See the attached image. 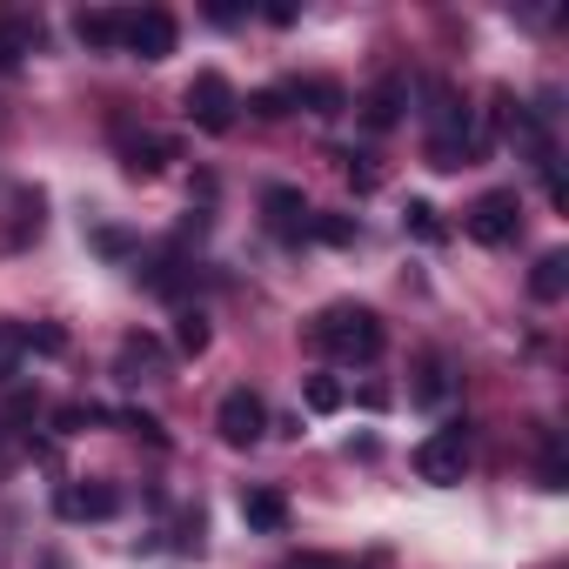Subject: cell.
I'll return each instance as SVG.
<instances>
[{"mask_svg": "<svg viewBox=\"0 0 569 569\" xmlns=\"http://www.w3.org/2000/svg\"><path fill=\"white\" fill-rule=\"evenodd\" d=\"M402 228H409L416 241H442V221H436L429 201H409V208H402Z\"/></svg>", "mask_w": 569, "mask_h": 569, "instance_id": "cell-21", "label": "cell"}, {"mask_svg": "<svg viewBox=\"0 0 569 569\" xmlns=\"http://www.w3.org/2000/svg\"><path fill=\"white\" fill-rule=\"evenodd\" d=\"M402 108H409V81H402V74H382V81L362 94V121H369L376 134H389V128L402 121Z\"/></svg>", "mask_w": 569, "mask_h": 569, "instance_id": "cell-9", "label": "cell"}, {"mask_svg": "<svg viewBox=\"0 0 569 569\" xmlns=\"http://www.w3.org/2000/svg\"><path fill=\"white\" fill-rule=\"evenodd\" d=\"M174 41H181V28H174L168 8H141V14H128V28H121V48H128L134 61H168Z\"/></svg>", "mask_w": 569, "mask_h": 569, "instance_id": "cell-5", "label": "cell"}, {"mask_svg": "<svg viewBox=\"0 0 569 569\" xmlns=\"http://www.w3.org/2000/svg\"><path fill=\"white\" fill-rule=\"evenodd\" d=\"M21 369V329H0V382H14Z\"/></svg>", "mask_w": 569, "mask_h": 569, "instance_id": "cell-28", "label": "cell"}, {"mask_svg": "<svg viewBox=\"0 0 569 569\" xmlns=\"http://www.w3.org/2000/svg\"><path fill=\"white\" fill-rule=\"evenodd\" d=\"M562 289H569V254L549 248V254L536 261V274H529V296H536V302H562Z\"/></svg>", "mask_w": 569, "mask_h": 569, "instance_id": "cell-15", "label": "cell"}, {"mask_svg": "<svg viewBox=\"0 0 569 569\" xmlns=\"http://www.w3.org/2000/svg\"><path fill=\"white\" fill-rule=\"evenodd\" d=\"M409 396H416L422 409L449 402V362H442V356H422V362H416V382H409Z\"/></svg>", "mask_w": 569, "mask_h": 569, "instance_id": "cell-16", "label": "cell"}, {"mask_svg": "<svg viewBox=\"0 0 569 569\" xmlns=\"http://www.w3.org/2000/svg\"><path fill=\"white\" fill-rule=\"evenodd\" d=\"M174 349H181V356H201V349H208V316H201V309H181V316H174Z\"/></svg>", "mask_w": 569, "mask_h": 569, "instance_id": "cell-19", "label": "cell"}, {"mask_svg": "<svg viewBox=\"0 0 569 569\" xmlns=\"http://www.w3.org/2000/svg\"><path fill=\"white\" fill-rule=\"evenodd\" d=\"M94 248H101V254H128V248H134V241H128V234H121V228H94Z\"/></svg>", "mask_w": 569, "mask_h": 569, "instance_id": "cell-30", "label": "cell"}, {"mask_svg": "<svg viewBox=\"0 0 569 569\" xmlns=\"http://www.w3.org/2000/svg\"><path fill=\"white\" fill-rule=\"evenodd\" d=\"M309 234H322V241L349 248V241H356V214H309Z\"/></svg>", "mask_w": 569, "mask_h": 569, "instance_id": "cell-22", "label": "cell"}, {"mask_svg": "<svg viewBox=\"0 0 569 569\" xmlns=\"http://www.w3.org/2000/svg\"><path fill=\"white\" fill-rule=\"evenodd\" d=\"M141 369H161V342L154 336H128L121 342V382H141Z\"/></svg>", "mask_w": 569, "mask_h": 569, "instance_id": "cell-17", "label": "cell"}, {"mask_svg": "<svg viewBox=\"0 0 569 569\" xmlns=\"http://www.w3.org/2000/svg\"><path fill=\"white\" fill-rule=\"evenodd\" d=\"M21 349H41V356H61V349H68V336L41 322V329H21Z\"/></svg>", "mask_w": 569, "mask_h": 569, "instance_id": "cell-27", "label": "cell"}, {"mask_svg": "<svg viewBox=\"0 0 569 569\" xmlns=\"http://www.w3.org/2000/svg\"><path fill=\"white\" fill-rule=\"evenodd\" d=\"M342 174L356 181V194H369V188H382V168H376L369 154H342Z\"/></svg>", "mask_w": 569, "mask_h": 569, "instance_id": "cell-23", "label": "cell"}, {"mask_svg": "<svg viewBox=\"0 0 569 569\" xmlns=\"http://www.w3.org/2000/svg\"><path fill=\"white\" fill-rule=\"evenodd\" d=\"M121 422H128V429H134V436H148V442H168V429H161V422H154V416H141V409H128V416H121Z\"/></svg>", "mask_w": 569, "mask_h": 569, "instance_id": "cell-29", "label": "cell"}, {"mask_svg": "<svg viewBox=\"0 0 569 569\" xmlns=\"http://www.w3.org/2000/svg\"><path fill=\"white\" fill-rule=\"evenodd\" d=\"M234 88H228V74H214V68H201L194 81H188V114H194V128H208V134H228L234 128Z\"/></svg>", "mask_w": 569, "mask_h": 569, "instance_id": "cell-3", "label": "cell"}, {"mask_svg": "<svg viewBox=\"0 0 569 569\" xmlns=\"http://www.w3.org/2000/svg\"><path fill=\"white\" fill-rule=\"evenodd\" d=\"M416 476L422 482H436V489H449V482H462V469H469V436H462V422H449V429H436L429 442H416Z\"/></svg>", "mask_w": 569, "mask_h": 569, "instance_id": "cell-2", "label": "cell"}, {"mask_svg": "<svg viewBox=\"0 0 569 569\" xmlns=\"http://www.w3.org/2000/svg\"><path fill=\"white\" fill-rule=\"evenodd\" d=\"M322 349H336V356H349V362H376L382 356V322H376V309H356V302H336V309H322L316 316V329H309Z\"/></svg>", "mask_w": 569, "mask_h": 569, "instance_id": "cell-1", "label": "cell"}, {"mask_svg": "<svg viewBox=\"0 0 569 569\" xmlns=\"http://www.w3.org/2000/svg\"><path fill=\"white\" fill-rule=\"evenodd\" d=\"M121 28H128V14H114V8H81V14H74V41H81L88 54L121 48Z\"/></svg>", "mask_w": 569, "mask_h": 569, "instance_id": "cell-11", "label": "cell"}, {"mask_svg": "<svg viewBox=\"0 0 569 569\" xmlns=\"http://www.w3.org/2000/svg\"><path fill=\"white\" fill-rule=\"evenodd\" d=\"M121 509V496L108 489V482H74V489H61V516L68 522H108Z\"/></svg>", "mask_w": 569, "mask_h": 569, "instance_id": "cell-10", "label": "cell"}, {"mask_svg": "<svg viewBox=\"0 0 569 569\" xmlns=\"http://www.w3.org/2000/svg\"><path fill=\"white\" fill-rule=\"evenodd\" d=\"M94 416H101L94 402H61V409H54V429H61V436H81Z\"/></svg>", "mask_w": 569, "mask_h": 569, "instance_id": "cell-24", "label": "cell"}, {"mask_svg": "<svg viewBox=\"0 0 569 569\" xmlns=\"http://www.w3.org/2000/svg\"><path fill=\"white\" fill-rule=\"evenodd\" d=\"M274 28H296V0H268V8H261Z\"/></svg>", "mask_w": 569, "mask_h": 569, "instance_id": "cell-31", "label": "cell"}, {"mask_svg": "<svg viewBox=\"0 0 569 569\" xmlns=\"http://www.w3.org/2000/svg\"><path fill=\"white\" fill-rule=\"evenodd\" d=\"M516 228H522V201H516V188H489V194L469 208V234H476L482 248L516 241Z\"/></svg>", "mask_w": 569, "mask_h": 569, "instance_id": "cell-6", "label": "cell"}, {"mask_svg": "<svg viewBox=\"0 0 569 569\" xmlns=\"http://www.w3.org/2000/svg\"><path fill=\"white\" fill-rule=\"evenodd\" d=\"M289 94H296L309 114H342V88H336V81H289Z\"/></svg>", "mask_w": 569, "mask_h": 569, "instance_id": "cell-18", "label": "cell"}, {"mask_svg": "<svg viewBox=\"0 0 569 569\" xmlns=\"http://www.w3.org/2000/svg\"><path fill=\"white\" fill-rule=\"evenodd\" d=\"M241 522L261 529V536H281L289 529V496L281 489H241Z\"/></svg>", "mask_w": 569, "mask_h": 569, "instance_id": "cell-12", "label": "cell"}, {"mask_svg": "<svg viewBox=\"0 0 569 569\" xmlns=\"http://www.w3.org/2000/svg\"><path fill=\"white\" fill-rule=\"evenodd\" d=\"M289 101H296V94H289V88H261V94H254V101H248V108H254V114H261V121H281V114H289Z\"/></svg>", "mask_w": 569, "mask_h": 569, "instance_id": "cell-26", "label": "cell"}, {"mask_svg": "<svg viewBox=\"0 0 569 569\" xmlns=\"http://www.w3.org/2000/svg\"><path fill=\"white\" fill-rule=\"evenodd\" d=\"M34 48H41V14L8 8V14H0V68H21Z\"/></svg>", "mask_w": 569, "mask_h": 569, "instance_id": "cell-8", "label": "cell"}, {"mask_svg": "<svg viewBox=\"0 0 569 569\" xmlns=\"http://www.w3.org/2000/svg\"><path fill=\"white\" fill-rule=\"evenodd\" d=\"M569 482V462H562V442L542 436V489H562Z\"/></svg>", "mask_w": 569, "mask_h": 569, "instance_id": "cell-25", "label": "cell"}, {"mask_svg": "<svg viewBox=\"0 0 569 569\" xmlns=\"http://www.w3.org/2000/svg\"><path fill=\"white\" fill-rule=\"evenodd\" d=\"M289 569H329V562H289Z\"/></svg>", "mask_w": 569, "mask_h": 569, "instance_id": "cell-32", "label": "cell"}, {"mask_svg": "<svg viewBox=\"0 0 569 569\" xmlns=\"http://www.w3.org/2000/svg\"><path fill=\"white\" fill-rule=\"evenodd\" d=\"M134 274H141V289H154V296H181V281H188V274H181V254H174V248L148 254V261H141Z\"/></svg>", "mask_w": 569, "mask_h": 569, "instance_id": "cell-14", "label": "cell"}, {"mask_svg": "<svg viewBox=\"0 0 569 569\" xmlns=\"http://www.w3.org/2000/svg\"><path fill=\"white\" fill-rule=\"evenodd\" d=\"M214 429H221V442H228V449H254V442H261V429H268V402H261L254 389H228V396H221V409H214Z\"/></svg>", "mask_w": 569, "mask_h": 569, "instance_id": "cell-4", "label": "cell"}, {"mask_svg": "<svg viewBox=\"0 0 569 569\" xmlns=\"http://www.w3.org/2000/svg\"><path fill=\"white\" fill-rule=\"evenodd\" d=\"M261 214H268V234H274V241H302V234H309V201H302V188H268V194H261Z\"/></svg>", "mask_w": 569, "mask_h": 569, "instance_id": "cell-7", "label": "cell"}, {"mask_svg": "<svg viewBox=\"0 0 569 569\" xmlns=\"http://www.w3.org/2000/svg\"><path fill=\"white\" fill-rule=\"evenodd\" d=\"M174 154H181V148H174L168 134H134V141H128V174H134V181H148V174H161Z\"/></svg>", "mask_w": 569, "mask_h": 569, "instance_id": "cell-13", "label": "cell"}, {"mask_svg": "<svg viewBox=\"0 0 569 569\" xmlns=\"http://www.w3.org/2000/svg\"><path fill=\"white\" fill-rule=\"evenodd\" d=\"M302 402H309L316 416H336V409H342V382H336V376H309V389H302Z\"/></svg>", "mask_w": 569, "mask_h": 569, "instance_id": "cell-20", "label": "cell"}]
</instances>
